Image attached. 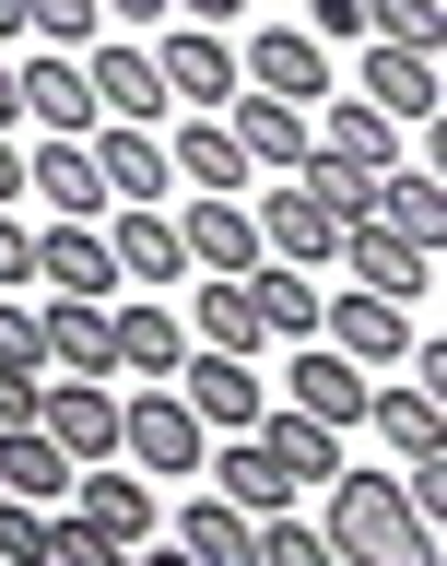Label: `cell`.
I'll list each match as a JSON object with an SVG mask.
<instances>
[{"label":"cell","instance_id":"1","mask_svg":"<svg viewBox=\"0 0 447 566\" xmlns=\"http://www.w3.org/2000/svg\"><path fill=\"white\" fill-rule=\"evenodd\" d=\"M330 507H318V531H330V555L342 566H447L436 531L413 520V495H401V472H330Z\"/></svg>","mask_w":447,"mask_h":566},{"label":"cell","instance_id":"2","mask_svg":"<svg viewBox=\"0 0 447 566\" xmlns=\"http://www.w3.org/2000/svg\"><path fill=\"white\" fill-rule=\"evenodd\" d=\"M236 83H247V95H283V106H330V95H342V60H330L307 24H247Z\"/></svg>","mask_w":447,"mask_h":566},{"label":"cell","instance_id":"3","mask_svg":"<svg viewBox=\"0 0 447 566\" xmlns=\"http://www.w3.org/2000/svg\"><path fill=\"white\" fill-rule=\"evenodd\" d=\"M12 95H24L35 142H95V130H106V106H95V71L71 60V48H35V60L12 71Z\"/></svg>","mask_w":447,"mask_h":566},{"label":"cell","instance_id":"4","mask_svg":"<svg viewBox=\"0 0 447 566\" xmlns=\"http://www.w3.org/2000/svg\"><path fill=\"white\" fill-rule=\"evenodd\" d=\"M118 460H141V472H201L212 424L189 413L177 389H130V401H118Z\"/></svg>","mask_w":447,"mask_h":566},{"label":"cell","instance_id":"5","mask_svg":"<svg viewBox=\"0 0 447 566\" xmlns=\"http://www.w3.org/2000/svg\"><path fill=\"white\" fill-rule=\"evenodd\" d=\"M60 520H83L106 555H141V543H153V484H141V472H118V460H83Z\"/></svg>","mask_w":447,"mask_h":566},{"label":"cell","instance_id":"6","mask_svg":"<svg viewBox=\"0 0 447 566\" xmlns=\"http://www.w3.org/2000/svg\"><path fill=\"white\" fill-rule=\"evenodd\" d=\"M318 343L342 354V366H413V307H389V295H365V283H353V295H318Z\"/></svg>","mask_w":447,"mask_h":566},{"label":"cell","instance_id":"7","mask_svg":"<svg viewBox=\"0 0 447 566\" xmlns=\"http://www.w3.org/2000/svg\"><path fill=\"white\" fill-rule=\"evenodd\" d=\"M353 83H365V106H377L389 130H424V118L447 106V60H424V48H377V35L353 48Z\"/></svg>","mask_w":447,"mask_h":566},{"label":"cell","instance_id":"8","mask_svg":"<svg viewBox=\"0 0 447 566\" xmlns=\"http://www.w3.org/2000/svg\"><path fill=\"white\" fill-rule=\"evenodd\" d=\"M177 401H189V413L212 424V437H247V424L272 413V366H236V354H189V366H177Z\"/></svg>","mask_w":447,"mask_h":566},{"label":"cell","instance_id":"9","mask_svg":"<svg viewBox=\"0 0 447 566\" xmlns=\"http://www.w3.org/2000/svg\"><path fill=\"white\" fill-rule=\"evenodd\" d=\"M259 260H295V272H318V260H330V248H342V212L318 201L307 177H283V189H259Z\"/></svg>","mask_w":447,"mask_h":566},{"label":"cell","instance_id":"10","mask_svg":"<svg viewBox=\"0 0 447 566\" xmlns=\"http://www.w3.org/2000/svg\"><path fill=\"white\" fill-rule=\"evenodd\" d=\"M83 71H95V106L106 118H130V130H166V71H153V48H141V35H95V48H83Z\"/></svg>","mask_w":447,"mask_h":566},{"label":"cell","instance_id":"11","mask_svg":"<svg viewBox=\"0 0 447 566\" xmlns=\"http://www.w3.org/2000/svg\"><path fill=\"white\" fill-rule=\"evenodd\" d=\"M106 354H118V378L166 389L177 366H189V318H177L166 295H130V307H106Z\"/></svg>","mask_w":447,"mask_h":566},{"label":"cell","instance_id":"12","mask_svg":"<svg viewBox=\"0 0 447 566\" xmlns=\"http://www.w3.org/2000/svg\"><path fill=\"white\" fill-rule=\"evenodd\" d=\"M353 224H377V237H413V248H436V237H447V177L401 154L389 177H365V201H353Z\"/></svg>","mask_w":447,"mask_h":566},{"label":"cell","instance_id":"13","mask_svg":"<svg viewBox=\"0 0 447 566\" xmlns=\"http://www.w3.org/2000/svg\"><path fill=\"white\" fill-rule=\"evenodd\" d=\"M153 71H166V95L201 106V118H224V106H236V48H224V35H201V24H166V35H153Z\"/></svg>","mask_w":447,"mask_h":566},{"label":"cell","instance_id":"14","mask_svg":"<svg viewBox=\"0 0 447 566\" xmlns=\"http://www.w3.org/2000/svg\"><path fill=\"white\" fill-rule=\"evenodd\" d=\"M272 378H283V401H295L307 424H330V437H342V424H365V389H377L365 366H342L330 343H295V366H272Z\"/></svg>","mask_w":447,"mask_h":566},{"label":"cell","instance_id":"15","mask_svg":"<svg viewBox=\"0 0 447 566\" xmlns=\"http://www.w3.org/2000/svg\"><path fill=\"white\" fill-rule=\"evenodd\" d=\"M24 189L47 201V224H106V177H95V142H35L24 154Z\"/></svg>","mask_w":447,"mask_h":566},{"label":"cell","instance_id":"16","mask_svg":"<svg viewBox=\"0 0 447 566\" xmlns=\"http://www.w3.org/2000/svg\"><path fill=\"white\" fill-rule=\"evenodd\" d=\"M177 237H189V272H212V283L259 272V212H247V201H212V189H189Z\"/></svg>","mask_w":447,"mask_h":566},{"label":"cell","instance_id":"17","mask_svg":"<svg viewBox=\"0 0 447 566\" xmlns=\"http://www.w3.org/2000/svg\"><path fill=\"white\" fill-rule=\"evenodd\" d=\"M106 260H118V283H177L189 272V237H177V212H153V201H118L106 212Z\"/></svg>","mask_w":447,"mask_h":566},{"label":"cell","instance_id":"18","mask_svg":"<svg viewBox=\"0 0 447 566\" xmlns=\"http://www.w3.org/2000/svg\"><path fill=\"white\" fill-rule=\"evenodd\" d=\"M365 424L401 449V472H413V460H447V389H436V378H389V389H365Z\"/></svg>","mask_w":447,"mask_h":566},{"label":"cell","instance_id":"19","mask_svg":"<svg viewBox=\"0 0 447 566\" xmlns=\"http://www.w3.org/2000/svg\"><path fill=\"white\" fill-rule=\"evenodd\" d=\"M365 295H389V307H413L424 283H436V248H413V237H377V224H342V248H330Z\"/></svg>","mask_w":447,"mask_h":566},{"label":"cell","instance_id":"20","mask_svg":"<svg viewBox=\"0 0 447 566\" xmlns=\"http://www.w3.org/2000/svg\"><path fill=\"white\" fill-rule=\"evenodd\" d=\"M224 130H236L247 177H259V166H272V177H295V166L318 154V142H307V106H283V95H247V83H236V106H224Z\"/></svg>","mask_w":447,"mask_h":566},{"label":"cell","instance_id":"21","mask_svg":"<svg viewBox=\"0 0 447 566\" xmlns=\"http://www.w3.org/2000/svg\"><path fill=\"white\" fill-rule=\"evenodd\" d=\"M95 177H106V201H153V212H166L177 154H166V130H130V118H106V130H95Z\"/></svg>","mask_w":447,"mask_h":566},{"label":"cell","instance_id":"22","mask_svg":"<svg viewBox=\"0 0 447 566\" xmlns=\"http://www.w3.org/2000/svg\"><path fill=\"white\" fill-rule=\"evenodd\" d=\"M35 283H60V295H83V307H118L106 224H47V237H35Z\"/></svg>","mask_w":447,"mask_h":566},{"label":"cell","instance_id":"23","mask_svg":"<svg viewBox=\"0 0 447 566\" xmlns=\"http://www.w3.org/2000/svg\"><path fill=\"white\" fill-rule=\"evenodd\" d=\"M307 142L330 154V166H353V177H389V166H401V130H389L365 95H330V106L307 118Z\"/></svg>","mask_w":447,"mask_h":566},{"label":"cell","instance_id":"24","mask_svg":"<svg viewBox=\"0 0 447 566\" xmlns=\"http://www.w3.org/2000/svg\"><path fill=\"white\" fill-rule=\"evenodd\" d=\"M201 472H212V495H224L236 520H283V507H295V484H283V460L259 449V437H224V449H212Z\"/></svg>","mask_w":447,"mask_h":566},{"label":"cell","instance_id":"25","mask_svg":"<svg viewBox=\"0 0 447 566\" xmlns=\"http://www.w3.org/2000/svg\"><path fill=\"white\" fill-rule=\"evenodd\" d=\"M35 424H47L71 460H118V389H106V378H60Z\"/></svg>","mask_w":447,"mask_h":566},{"label":"cell","instance_id":"26","mask_svg":"<svg viewBox=\"0 0 447 566\" xmlns=\"http://www.w3.org/2000/svg\"><path fill=\"white\" fill-rule=\"evenodd\" d=\"M166 154H177V189L247 201V154H236V130H224V118H177V130H166Z\"/></svg>","mask_w":447,"mask_h":566},{"label":"cell","instance_id":"27","mask_svg":"<svg viewBox=\"0 0 447 566\" xmlns=\"http://www.w3.org/2000/svg\"><path fill=\"white\" fill-rule=\"evenodd\" d=\"M71 472H83V460H71L47 424H12V437H0V495H24V507H71Z\"/></svg>","mask_w":447,"mask_h":566},{"label":"cell","instance_id":"28","mask_svg":"<svg viewBox=\"0 0 447 566\" xmlns=\"http://www.w3.org/2000/svg\"><path fill=\"white\" fill-rule=\"evenodd\" d=\"M247 437H259V449L283 460V484H295V495H307V484H330V472H342V437H330V424H307V413H295V401H272V413L247 424Z\"/></svg>","mask_w":447,"mask_h":566},{"label":"cell","instance_id":"29","mask_svg":"<svg viewBox=\"0 0 447 566\" xmlns=\"http://www.w3.org/2000/svg\"><path fill=\"white\" fill-rule=\"evenodd\" d=\"M35 331H47V366H60V378H118V354H106V307L47 295V307H35Z\"/></svg>","mask_w":447,"mask_h":566},{"label":"cell","instance_id":"30","mask_svg":"<svg viewBox=\"0 0 447 566\" xmlns=\"http://www.w3.org/2000/svg\"><path fill=\"white\" fill-rule=\"evenodd\" d=\"M189 318H201V354H236V366H259V354H272L247 272H236V283H201V295H189Z\"/></svg>","mask_w":447,"mask_h":566},{"label":"cell","instance_id":"31","mask_svg":"<svg viewBox=\"0 0 447 566\" xmlns=\"http://www.w3.org/2000/svg\"><path fill=\"white\" fill-rule=\"evenodd\" d=\"M177 555L189 566H259V520H236L224 495H189L177 507Z\"/></svg>","mask_w":447,"mask_h":566},{"label":"cell","instance_id":"32","mask_svg":"<svg viewBox=\"0 0 447 566\" xmlns=\"http://www.w3.org/2000/svg\"><path fill=\"white\" fill-rule=\"evenodd\" d=\"M247 295H259V331H272V343H318V272L259 260V272H247Z\"/></svg>","mask_w":447,"mask_h":566},{"label":"cell","instance_id":"33","mask_svg":"<svg viewBox=\"0 0 447 566\" xmlns=\"http://www.w3.org/2000/svg\"><path fill=\"white\" fill-rule=\"evenodd\" d=\"M365 35H377V48H424V60H447V0H365Z\"/></svg>","mask_w":447,"mask_h":566},{"label":"cell","instance_id":"34","mask_svg":"<svg viewBox=\"0 0 447 566\" xmlns=\"http://www.w3.org/2000/svg\"><path fill=\"white\" fill-rule=\"evenodd\" d=\"M24 35H35V48H71V60H83V48L106 35V12H95V0H24Z\"/></svg>","mask_w":447,"mask_h":566},{"label":"cell","instance_id":"35","mask_svg":"<svg viewBox=\"0 0 447 566\" xmlns=\"http://www.w3.org/2000/svg\"><path fill=\"white\" fill-rule=\"evenodd\" d=\"M60 543V507H24V495H0V566H47Z\"/></svg>","mask_w":447,"mask_h":566},{"label":"cell","instance_id":"36","mask_svg":"<svg viewBox=\"0 0 447 566\" xmlns=\"http://www.w3.org/2000/svg\"><path fill=\"white\" fill-rule=\"evenodd\" d=\"M259 566H342V555H330V531H318V520L283 507V520H259Z\"/></svg>","mask_w":447,"mask_h":566},{"label":"cell","instance_id":"37","mask_svg":"<svg viewBox=\"0 0 447 566\" xmlns=\"http://www.w3.org/2000/svg\"><path fill=\"white\" fill-rule=\"evenodd\" d=\"M307 35L318 48H365V0H307Z\"/></svg>","mask_w":447,"mask_h":566},{"label":"cell","instance_id":"38","mask_svg":"<svg viewBox=\"0 0 447 566\" xmlns=\"http://www.w3.org/2000/svg\"><path fill=\"white\" fill-rule=\"evenodd\" d=\"M0 366H47V331H35V307H12V295H0Z\"/></svg>","mask_w":447,"mask_h":566},{"label":"cell","instance_id":"39","mask_svg":"<svg viewBox=\"0 0 447 566\" xmlns=\"http://www.w3.org/2000/svg\"><path fill=\"white\" fill-rule=\"evenodd\" d=\"M35 413H47V378H35V366H0V437L35 424Z\"/></svg>","mask_w":447,"mask_h":566},{"label":"cell","instance_id":"40","mask_svg":"<svg viewBox=\"0 0 447 566\" xmlns=\"http://www.w3.org/2000/svg\"><path fill=\"white\" fill-rule=\"evenodd\" d=\"M47 566H130V555H106L83 520H60V543H47Z\"/></svg>","mask_w":447,"mask_h":566},{"label":"cell","instance_id":"41","mask_svg":"<svg viewBox=\"0 0 447 566\" xmlns=\"http://www.w3.org/2000/svg\"><path fill=\"white\" fill-rule=\"evenodd\" d=\"M236 12H247V0H166V24H201V35H224Z\"/></svg>","mask_w":447,"mask_h":566},{"label":"cell","instance_id":"42","mask_svg":"<svg viewBox=\"0 0 447 566\" xmlns=\"http://www.w3.org/2000/svg\"><path fill=\"white\" fill-rule=\"evenodd\" d=\"M0 283H35V237L12 224V212H0Z\"/></svg>","mask_w":447,"mask_h":566},{"label":"cell","instance_id":"43","mask_svg":"<svg viewBox=\"0 0 447 566\" xmlns=\"http://www.w3.org/2000/svg\"><path fill=\"white\" fill-rule=\"evenodd\" d=\"M106 24H141V48H153V35H166V0H95Z\"/></svg>","mask_w":447,"mask_h":566},{"label":"cell","instance_id":"44","mask_svg":"<svg viewBox=\"0 0 447 566\" xmlns=\"http://www.w3.org/2000/svg\"><path fill=\"white\" fill-rule=\"evenodd\" d=\"M24 130V95H12V60H0V142Z\"/></svg>","mask_w":447,"mask_h":566},{"label":"cell","instance_id":"45","mask_svg":"<svg viewBox=\"0 0 447 566\" xmlns=\"http://www.w3.org/2000/svg\"><path fill=\"white\" fill-rule=\"evenodd\" d=\"M12 189H24V154H12V142H0V201H12Z\"/></svg>","mask_w":447,"mask_h":566},{"label":"cell","instance_id":"46","mask_svg":"<svg viewBox=\"0 0 447 566\" xmlns=\"http://www.w3.org/2000/svg\"><path fill=\"white\" fill-rule=\"evenodd\" d=\"M12 35H24V0H0V48H12Z\"/></svg>","mask_w":447,"mask_h":566},{"label":"cell","instance_id":"47","mask_svg":"<svg viewBox=\"0 0 447 566\" xmlns=\"http://www.w3.org/2000/svg\"><path fill=\"white\" fill-rule=\"evenodd\" d=\"M141 566H189V555H141Z\"/></svg>","mask_w":447,"mask_h":566}]
</instances>
